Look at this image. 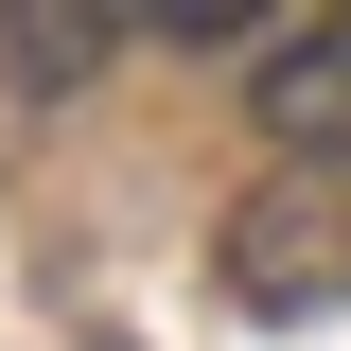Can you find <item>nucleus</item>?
I'll return each mask as SVG.
<instances>
[{"label": "nucleus", "mask_w": 351, "mask_h": 351, "mask_svg": "<svg viewBox=\"0 0 351 351\" xmlns=\"http://www.w3.org/2000/svg\"><path fill=\"white\" fill-rule=\"evenodd\" d=\"M211 263H228L246 316H334V299H351V193H334V176H263Z\"/></svg>", "instance_id": "nucleus-1"}, {"label": "nucleus", "mask_w": 351, "mask_h": 351, "mask_svg": "<svg viewBox=\"0 0 351 351\" xmlns=\"http://www.w3.org/2000/svg\"><path fill=\"white\" fill-rule=\"evenodd\" d=\"M263 141L281 158H351V18H316V36H263Z\"/></svg>", "instance_id": "nucleus-2"}, {"label": "nucleus", "mask_w": 351, "mask_h": 351, "mask_svg": "<svg viewBox=\"0 0 351 351\" xmlns=\"http://www.w3.org/2000/svg\"><path fill=\"white\" fill-rule=\"evenodd\" d=\"M106 36L123 18H18V71H106Z\"/></svg>", "instance_id": "nucleus-3"}]
</instances>
